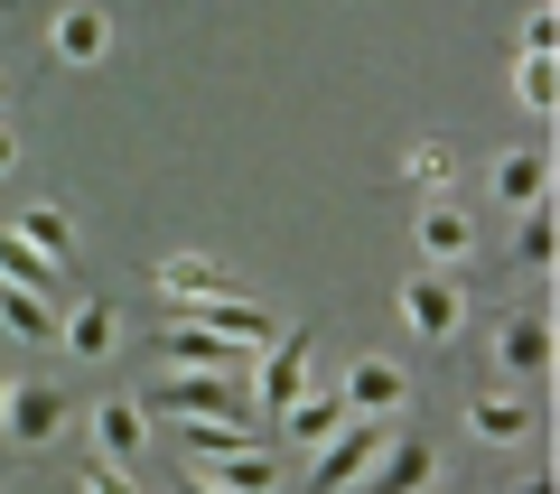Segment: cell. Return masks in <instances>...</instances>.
<instances>
[{
  "label": "cell",
  "instance_id": "obj_15",
  "mask_svg": "<svg viewBox=\"0 0 560 494\" xmlns=\"http://www.w3.org/2000/svg\"><path fill=\"white\" fill-rule=\"evenodd\" d=\"M467 438H477V448H523V438H533V401L477 392V401H467Z\"/></svg>",
  "mask_w": 560,
  "mask_h": 494
},
{
  "label": "cell",
  "instance_id": "obj_5",
  "mask_svg": "<svg viewBox=\"0 0 560 494\" xmlns=\"http://www.w3.org/2000/svg\"><path fill=\"white\" fill-rule=\"evenodd\" d=\"M337 401H346L355 420H401V411H411V374H401L393 355H355V364L337 374Z\"/></svg>",
  "mask_w": 560,
  "mask_h": 494
},
{
  "label": "cell",
  "instance_id": "obj_25",
  "mask_svg": "<svg viewBox=\"0 0 560 494\" xmlns=\"http://www.w3.org/2000/svg\"><path fill=\"white\" fill-rule=\"evenodd\" d=\"M75 494H140V485H131V467H113V457H94V467L75 475Z\"/></svg>",
  "mask_w": 560,
  "mask_h": 494
},
{
  "label": "cell",
  "instance_id": "obj_30",
  "mask_svg": "<svg viewBox=\"0 0 560 494\" xmlns=\"http://www.w3.org/2000/svg\"><path fill=\"white\" fill-rule=\"evenodd\" d=\"M10 94H20V84H10V75H0V113H10Z\"/></svg>",
  "mask_w": 560,
  "mask_h": 494
},
{
  "label": "cell",
  "instance_id": "obj_29",
  "mask_svg": "<svg viewBox=\"0 0 560 494\" xmlns=\"http://www.w3.org/2000/svg\"><path fill=\"white\" fill-rule=\"evenodd\" d=\"M523 494H560V485H551V475H533V485H523Z\"/></svg>",
  "mask_w": 560,
  "mask_h": 494
},
{
  "label": "cell",
  "instance_id": "obj_4",
  "mask_svg": "<svg viewBox=\"0 0 560 494\" xmlns=\"http://www.w3.org/2000/svg\"><path fill=\"white\" fill-rule=\"evenodd\" d=\"M420 485H440V448L411 438V430H393V438L374 448V467H364L346 494H420Z\"/></svg>",
  "mask_w": 560,
  "mask_h": 494
},
{
  "label": "cell",
  "instance_id": "obj_7",
  "mask_svg": "<svg viewBox=\"0 0 560 494\" xmlns=\"http://www.w3.org/2000/svg\"><path fill=\"white\" fill-rule=\"evenodd\" d=\"M150 411L224 420V411H243V383H234V374H160V383H150Z\"/></svg>",
  "mask_w": 560,
  "mask_h": 494
},
{
  "label": "cell",
  "instance_id": "obj_8",
  "mask_svg": "<svg viewBox=\"0 0 560 494\" xmlns=\"http://www.w3.org/2000/svg\"><path fill=\"white\" fill-rule=\"evenodd\" d=\"M234 355L243 345L206 337V327H187V317H168L160 337H150V364H160V374H234Z\"/></svg>",
  "mask_w": 560,
  "mask_h": 494
},
{
  "label": "cell",
  "instance_id": "obj_31",
  "mask_svg": "<svg viewBox=\"0 0 560 494\" xmlns=\"http://www.w3.org/2000/svg\"><path fill=\"white\" fill-rule=\"evenodd\" d=\"M0 392H10V374H0Z\"/></svg>",
  "mask_w": 560,
  "mask_h": 494
},
{
  "label": "cell",
  "instance_id": "obj_22",
  "mask_svg": "<svg viewBox=\"0 0 560 494\" xmlns=\"http://www.w3.org/2000/svg\"><path fill=\"white\" fill-rule=\"evenodd\" d=\"M514 94H523V113H560V57H533V47H523Z\"/></svg>",
  "mask_w": 560,
  "mask_h": 494
},
{
  "label": "cell",
  "instance_id": "obj_11",
  "mask_svg": "<svg viewBox=\"0 0 560 494\" xmlns=\"http://www.w3.org/2000/svg\"><path fill=\"white\" fill-rule=\"evenodd\" d=\"M150 290H160L168 308H197V298H215V290H234V271H224L215 252H168L160 271H150Z\"/></svg>",
  "mask_w": 560,
  "mask_h": 494
},
{
  "label": "cell",
  "instance_id": "obj_26",
  "mask_svg": "<svg viewBox=\"0 0 560 494\" xmlns=\"http://www.w3.org/2000/svg\"><path fill=\"white\" fill-rule=\"evenodd\" d=\"M523 47H533V57H560V20H551V10H533V20H523Z\"/></svg>",
  "mask_w": 560,
  "mask_h": 494
},
{
  "label": "cell",
  "instance_id": "obj_3",
  "mask_svg": "<svg viewBox=\"0 0 560 494\" xmlns=\"http://www.w3.org/2000/svg\"><path fill=\"white\" fill-rule=\"evenodd\" d=\"M401 327H411L420 345H458L467 337V290L448 271H411L401 280Z\"/></svg>",
  "mask_w": 560,
  "mask_h": 494
},
{
  "label": "cell",
  "instance_id": "obj_2",
  "mask_svg": "<svg viewBox=\"0 0 560 494\" xmlns=\"http://www.w3.org/2000/svg\"><path fill=\"white\" fill-rule=\"evenodd\" d=\"M411 243H420V261L430 271H458V261H477V243H486V224H477V205H458V197H420V215H411Z\"/></svg>",
  "mask_w": 560,
  "mask_h": 494
},
{
  "label": "cell",
  "instance_id": "obj_20",
  "mask_svg": "<svg viewBox=\"0 0 560 494\" xmlns=\"http://www.w3.org/2000/svg\"><path fill=\"white\" fill-rule=\"evenodd\" d=\"M187 467H197L206 485H224V494H261V485H271V448H243V457H187Z\"/></svg>",
  "mask_w": 560,
  "mask_h": 494
},
{
  "label": "cell",
  "instance_id": "obj_14",
  "mask_svg": "<svg viewBox=\"0 0 560 494\" xmlns=\"http://www.w3.org/2000/svg\"><path fill=\"white\" fill-rule=\"evenodd\" d=\"M541 364H551V317H541V308L504 317V327H495V374H523V383H533Z\"/></svg>",
  "mask_w": 560,
  "mask_h": 494
},
{
  "label": "cell",
  "instance_id": "obj_6",
  "mask_svg": "<svg viewBox=\"0 0 560 494\" xmlns=\"http://www.w3.org/2000/svg\"><path fill=\"white\" fill-rule=\"evenodd\" d=\"M57 430H66V392L57 383H10V392H0V438H10V448H57Z\"/></svg>",
  "mask_w": 560,
  "mask_h": 494
},
{
  "label": "cell",
  "instance_id": "obj_16",
  "mask_svg": "<svg viewBox=\"0 0 560 494\" xmlns=\"http://www.w3.org/2000/svg\"><path fill=\"white\" fill-rule=\"evenodd\" d=\"M337 420H346V401H337V383H308V392H300V401H290V411L271 420V438H290V448H318V438L337 430Z\"/></svg>",
  "mask_w": 560,
  "mask_h": 494
},
{
  "label": "cell",
  "instance_id": "obj_17",
  "mask_svg": "<svg viewBox=\"0 0 560 494\" xmlns=\"http://www.w3.org/2000/svg\"><path fill=\"white\" fill-rule=\"evenodd\" d=\"M140 438H150V420H140V401H94V457H113V467H131Z\"/></svg>",
  "mask_w": 560,
  "mask_h": 494
},
{
  "label": "cell",
  "instance_id": "obj_10",
  "mask_svg": "<svg viewBox=\"0 0 560 494\" xmlns=\"http://www.w3.org/2000/svg\"><path fill=\"white\" fill-rule=\"evenodd\" d=\"M178 317L206 327V337H224V345H261V337H271V308L243 298V290H215V298H197V308H178Z\"/></svg>",
  "mask_w": 560,
  "mask_h": 494
},
{
  "label": "cell",
  "instance_id": "obj_1",
  "mask_svg": "<svg viewBox=\"0 0 560 494\" xmlns=\"http://www.w3.org/2000/svg\"><path fill=\"white\" fill-rule=\"evenodd\" d=\"M318 383V327H280L271 337V355H261V383H253V411L261 420H280L290 401Z\"/></svg>",
  "mask_w": 560,
  "mask_h": 494
},
{
  "label": "cell",
  "instance_id": "obj_13",
  "mask_svg": "<svg viewBox=\"0 0 560 494\" xmlns=\"http://www.w3.org/2000/svg\"><path fill=\"white\" fill-rule=\"evenodd\" d=\"M486 187H495V205H541L551 197V150H495Z\"/></svg>",
  "mask_w": 560,
  "mask_h": 494
},
{
  "label": "cell",
  "instance_id": "obj_12",
  "mask_svg": "<svg viewBox=\"0 0 560 494\" xmlns=\"http://www.w3.org/2000/svg\"><path fill=\"white\" fill-rule=\"evenodd\" d=\"M113 337H121V308H113V298H75V308L57 317V345L75 364H103V355H113Z\"/></svg>",
  "mask_w": 560,
  "mask_h": 494
},
{
  "label": "cell",
  "instance_id": "obj_9",
  "mask_svg": "<svg viewBox=\"0 0 560 494\" xmlns=\"http://www.w3.org/2000/svg\"><path fill=\"white\" fill-rule=\"evenodd\" d=\"M47 47H57V66H103L113 57V10L103 0H66L47 20Z\"/></svg>",
  "mask_w": 560,
  "mask_h": 494
},
{
  "label": "cell",
  "instance_id": "obj_24",
  "mask_svg": "<svg viewBox=\"0 0 560 494\" xmlns=\"http://www.w3.org/2000/svg\"><path fill=\"white\" fill-rule=\"evenodd\" d=\"M448 178H458L448 140H411V150H401V187H448Z\"/></svg>",
  "mask_w": 560,
  "mask_h": 494
},
{
  "label": "cell",
  "instance_id": "obj_19",
  "mask_svg": "<svg viewBox=\"0 0 560 494\" xmlns=\"http://www.w3.org/2000/svg\"><path fill=\"white\" fill-rule=\"evenodd\" d=\"M0 280H10V290H38V298L66 290V271L38 252V243H20V234H0Z\"/></svg>",
  "mask_w": 560,
  "mask_h": 494
},
{
  "label": "cell",
  "instance_id": "obj_21",
  "mask_svg": "<svg viewBox=\"0 0 560 494\" xmlns=\"http://www.w3.org/2000/svg\"><path fill=\"white\" fill-rule=\"evenodd\" d=\"M10 234H20V243H38V252L57 261V271L75 261V215H66V205H28V215L10 224Z\"/></svg>",
  "mask_w": 560,
  "mask_h": 494
},
{
  "label": "cell",
  "instance_id": "obj_27",
  "mask_svg": "<svg viewBox=\"0 0 560 494\" xmlns=\"http://www.w3.org/2000/svg\"><path fill=\"white\" fill-rule=\"evenodd\" d=\"M10 168H20V131H10V121H0V178H10Z\"/></svg>",
  "mask_w": 560,
  "mask_h": 494
},
{
  "label": "cell",
  "instance_id": "obj_28",
  "mask_svg": "<svg viewBox=\"0 0 560 494\" xmlns=\"http://www.w3.org/2000/svg\"><path fill=\"white\" fill-rule=\"evenodd\" d=\"M178 494H224V485H206V475H197V467H187V475H178Z\"/></svg>",
  "mask_w": 560,
  "mask_h": 494
},
{
  "label": "cell",
  "instance_id": "obj_18",
  "mask_svg": "<svg viewBox=\"0 0 560 494\" xmlns=\"http://www.w3.org/2000/svg\"><path fill=\"white\" fill-rule=\"evenodd\" d=\"M57 317H66V298H38V290H10L0 280V327L20 345H57Z\"/></svg>",
  "mask_w": 560,
  "mask_h": 494
},
{
  "label": "cell",
  "instance_id": "obj_23",
  "mask_svg": "<svg viewBox=\"0 0 560 494\" xmlns=\"http://www.w3.org/2000/svg\"><path fill=\"white\" fill-rule=\"evenodd\" d=\"M514 261H523V271H551V261H560V234H551V205H523V234H514Z\"/></svg>",
  "mask_w": 560,
  "mask_h": 494
}]
</instances>
